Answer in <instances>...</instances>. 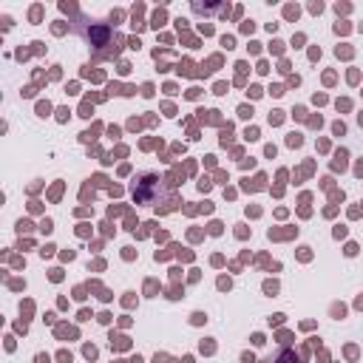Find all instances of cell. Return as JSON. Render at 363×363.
Returning <instances> with one entry per match:
<instances>
[{
	"label": "cell",
	"instance_id": "cell-1",
	"mask_svg": "<svg viewBox=\"0 0 363 363\" xmlns=\"http://www.w3.org/2000/svg\"><path fill=\"white\" fill-rule=\"evenodd\" d=\"M159 179L153 176V173H142L133 184H130V193H133V199H136V204H153V184H156Z\"/></svg>",
	"mask_w": 363,
	"mask_h": 363
},
{
	"label": "cell",
	"instance_id": "cell-2",
	"mask_svg": "<svg viewBox=\"0 0 363 363\" xmlns=\"http://www.w3.org/2000/svg\"><path fill=\"white\" fill-rule=\"evenodd\" d=\"M267 363H298V357H295L292 352H286V349H284V352H278L275 357H269Z\"/></svg>",
	"mask_w": 363,
	"mask_h": 363
}]
</instances>
